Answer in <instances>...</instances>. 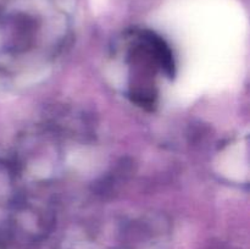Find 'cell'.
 Here are the masks:
<instances>
[{"instance_id":"cell-2","label":"cell","mask_w":250,"mask_h":249,"mask_svg":"<svg viewBox=\"0 0 250 249\" xmlns=\"http://www.w3.org/2000/svg\"><path fill=\"white\" fill-rule=\"evenodd\" d=\"M117 54L126 66V95L133 104L154 110L158 104L159 80L172 78L176 62L167 42L146 28H133L120 38Z\"/></svg>"},{"instance_id":"cell-1","label":"cell","mask_w":250,"mask_h":249,"mask_svg":"<svg viewBox=\"0 0 250 249\" xmlns=\"http://www.w3.org/2000/svg\"><path fill=\"white\" fill-rule=\"evenodd\" d=\"M72 34L65 0H6L0 10V73L43 70L70 45Z\"/></svg>"}]
</instances>
